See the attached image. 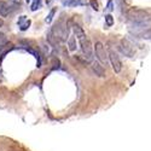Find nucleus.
Returning a JSON list of instances; mask_svg holds the SVG:
<instances>
[{"label":"nucleus","mask_w":151,"mask_h":151,"mask_svg":"<svg viewBox=\"0 0 151 151\" xmlns=\"http://www.w3.org/2000/svg\"><path fill=\"white\" fill-rule=\"evenodd\" d=\"M125 1H126V3H129V1H131V0H125Z\"/></svg>","instance_id":"obj_24"},{"label":"nucleus","mask_w":151,"mask_h":151,"mask_svg":"<svg viewBox=\"0 0 151 151\" xmlns=\"http://www.w3.org/2000/svg\"><path fill=\"white\" fill-rule=\"evenodd\" d=\"M82 4H84L82 0H69V1L67 3V5L70 6V7H78V6H80V5H82Z\"/></svg>","instance_id":"obj_12"},{"label":"nucleus","mask_w":151,"mask_h":151,"mask_svg":"<svg viewBox=\"0 0 151 151\" xmlns=\"http://www.w3.org/2000/svg\"><path fill=\"white\" fill-rule=\"evenodd\" d=\"M92 70L94 71V74L99 78H104L105 76V69L103 68V64L100 62H93L92 63Z\"/></svg>","instance_id":"obj_6"},{"label":"nucleus","mask_w":151,"mask_h":151,"mask_svg":"<svg viewBox=\"0 0 151 151\" xmlns=\"http://www.w3.org/2000/svg\"><path fill=\"white\" fill-rule=\"evenodd\" d=\"M76 36H70L69 40H68V46H69V50L70 51H75L76 50Z\"/></svg>","instance_id":"obj_11"},{"label":"nucleus","mask_w":151,"mask_h":151,"mask_svg":"<svg viewBox=\"0 0 151 151\" xmlns=\"http://www.w3.org/2000/svg\"><path fill=\"white\" fill-rule=\"evenodd\" d=\"M25 19H27V18H25V16H21V18L18 19V25H19L21 23H23V22H24Z\"/></svg>","instance_id":"obj_21"},{"label":"nucleus","mask_w":151,"mask_h":151,"mask_svg":"<svg viewBox=\"0 0 151 151\" xmlns=\"http://www.w3.org/2000/svg\"><path fill=\"white\" fill-rule=\"evenodd\" d=\"M106 11H109V12H111L112 10H114V1L112 0H108V4H106Z\"/></svg>","instance_id":"obj_19"},{"label":"nucleus","mask_w":151,"mask_h":151,"mask_svg":"<svg viewBox=\"0 0 151 151\" xmlns=\"http://www.w3.org/2000/svg\"><path fill=\"white\" fill-rule=\"evenodd\" d=\"M10 1H11V4L13 5V6H17V5L21 4V0H10Z\"/></svg>","instance_id":"obj_20"},{"label":"nucleus","mask_w":151,"mask_h":151,"mask_svg":"<svg viewBox=\"0 0 151 151\" xmlns=\"http://www.w3.org/2000/svg\"><path fill=\"white\" fill-rule=\"evenodd\" d=\"M73 30H74L75 36L78 37V40L79 39H82V37H85V36H87V35H86V33L84 31V29L80 25H78V24H74L73 25Z\"/></svg>","instance_id":"obj_8"},{"label":"nucleus","mask_w":151,"mask_h":151,"mask_svg":"<svg viewBox=\"0 0 151 151\" xmlns=\"http://www.w3.org/2000/svg\"><path fill=\"white\" fill-rule=\"evenodd\" d=\"M94 52H96V57L97 59L103 64V65H106L108 63H109V53H106L105 48L103 46L100 41H97L96 45H94Z\"/></svg>","instance_id":"obj_3"},{"label":"nucleus","mask_w":151,"mask_h":151,"mask_svg":"<svg viewBox=\"0 0 151 151\" xmlns=\"http://www.w3.org/2000/svg\"><path fill=\"white\" fill-rule=\"evenodd\" d=\"M90 5H91V7H92L94 11H98V10H99V5H98V3H97L96 0H90Z\"/></svg>","instance_id":"obj_18"},{"label":"nucleus","mask_w":151,"mask_h":151,"mask_svg":"<svg viewBox=\"0 0 151 151\" xmlns=\"http://www.w3.org/2000/svg\"><path fill=\"white\" fill-rule=\"evenodd\" d=\"M30 23H31V22H30V19H25V21H24V22H23V23H21V24H19V29H21V30H22V31H24V30H27V29H28V28H29V25H30Z\"/></svg>","instance_id":"obj_14"},{"label":"nucleus","mask_w":151,"mask_h":151,"mask_svg":"<svg viewBox=\"0 0 151 151\" xmlns=\"http://www.w3.org/2000/svg\"><path fill=\"white\" fill-rule=\"evenodd\" d=\"M10 13V6L6 1H0V15L1 17H6Z\"/></svg>","instance_id":"obj_9"},{"label":"nucleus","mask_w":151,"mask_h":151,"mask_svg":"<svg viewBox=\"0 0 151 151\" xmlns=\"http://www.w3.org/2000/svg\"><path fill=\"white\" fill-rule=\"evenodd\" d=\"M40 4H41V0H33L30 10H31V11H36V10L40 7Z\"/></svg>","instance_id":"obj_15"},{"label":"nucleus","mask_w":151,"mask_h":151,"mask_svg":"<svg viewBox=\"0 0 151 151\" xmlns=\"http://www.w3.org/2000/svg\"><path fill=\"white\" fill-rule=\"evenodd\" d=\"M47 41L50 42V45H52L53 47H56V46L58 45V42L61 41V40H59L58 37H57L55 34H53L51 30H50V31H48V33H47Z\"/></svg>","instance_id":"obj_10"},{"label":"nucleus","mask_w":151,"mask_h":151,"mask_svg":"<svg viewBox=\"0 0 151 151\" xmlns=\"http://www.w3.org/2000/svg\"><path fill=\"white\" fill-rule=\"evenodd\" d=\"M51 3H52V0H46V4H47V5H50Z\"/></svg>","instance_id":"obj_23"},{"label":"nucleus","mask_w":151,"mask_h":151,"mask_svg":"<svg viewBox=\"0 0 151 151\" xmlns=\"http://www.w3.org/2000/svg\"><path fill=\"white\" fill-rule=\"evenodd\" d=\"M109 61H110V64L112 65V69H114V71H115L116 74L121 73V70H122V62H121V59L118 58L117 53L114 52L112 50L109 51Z\"/></svg>","instance_id":"obj_4"},{"label":"nucleus","mask_w":151,"mask_h":151,"mask_svg":"<svg viewBox=\"0 0 151 151\" xmlns=\"http://www.w3.org/2000/svg\"><path fill=\"white\" fill-rule=\"evenodd\" d=\"M105 23L108 27H111L114 24V17L111 15H105Z\"/></svg>","instance_id":"obj_16"},{"label":"nucleus","mask_w":151,"mask_h":151,"mask_svg":"<svg viewBox=\"0 0 151 151\" xmlns=\"http://www.w3.org/2000/svg\"><path fill=\"white\" fill-rule=\"evenodd\" d=\"M7 44V37L5 34L3 33H0V46H3V45H6Z\"/></svg>","instance_id":"obj_17"},{"label":"nucleus","mask_w":151,"mask_h":151,"mask_svg":"<svg viewBox=\"0 0 151 151\" xmlns=\"http://www.w3.org/2000/svg\"><path fill=\"white\" fill-rule=\"evenodd\" d=\"M80 42V48L82 51V56L85 57V59L87 62H91L93 58V48H92V44L87 36L82 37V39H79Z\"/></svg>","instance_id":"obj_2"},{"label":"nucleus","mask_w":151,"mask_h":151,"mask_svg":"<svg viewBox=\"0 0 151 151\" xmlns=\"http://www.w3.org/2000/svg\"><path fill=\"white\" fill-rule=\"evenodd\" d=\"M56 11H57V7H53L51 11H50V13H48V16L46 17V23H51L52 22V19H53V16H55V13H56Z\"/></svg>","instance_id":"obj_13"},{"label":"nucleus","mask_w":151,"mask_h":151,"mask_svg":"<svg viewBox=\"0 0 151 151\" xmlns=\"http://www.w3.org/2000/svg\"><path fill=\"white\" fill-rule=\"evenodd\" d=\"M127 17L134 23H145L150 18V15L145 10L138 9V7H131L127 11Z\"/></svg>","instance_id":"obj_1"},{"label":"nucleus","mask_w":151,"mask_h":151,"mask_svg":"<svg viewBox=\"0 0 151 151\" xmlns=\"http://www.w3.org/2000/svg\"><path fill=\"white\" fill-rule=\"evenodd\" d=\"M134 35L143 40H151V28L142 29L140 31H138V33H134Z\"/></svg>","instance_id":"obj_7"},{"label":"nucleus","mask_w":151,"mask_h":151,"mask_svg":"<svg viewBox=\"0 0 151 151\" xmlns=\"http://www.w3.org/2000/svg\"><path fill=\"white\" fill-rule=\"evenodd\" d=\"M120 48H121V51L125 53L127 57H133L134 55H136V48L133 47V45L127 39H122L121 40V46H120Z\"/></svg>","instance_id":"obj_5"},{"label":"nucleus","mask_w":151,"mask_h":151,"mask_svg":"<svg viewBox=\"0 0 151 151\" xmlns=\"http://www.w3.org/2000/svg\"><path fill=\"white\" fill-rule=\"evenodd\" d=\"M4 25V21L1 19V18H0V28H1V27Z\"/></svg>","instance_id":"obj_22"}]
</instances>
